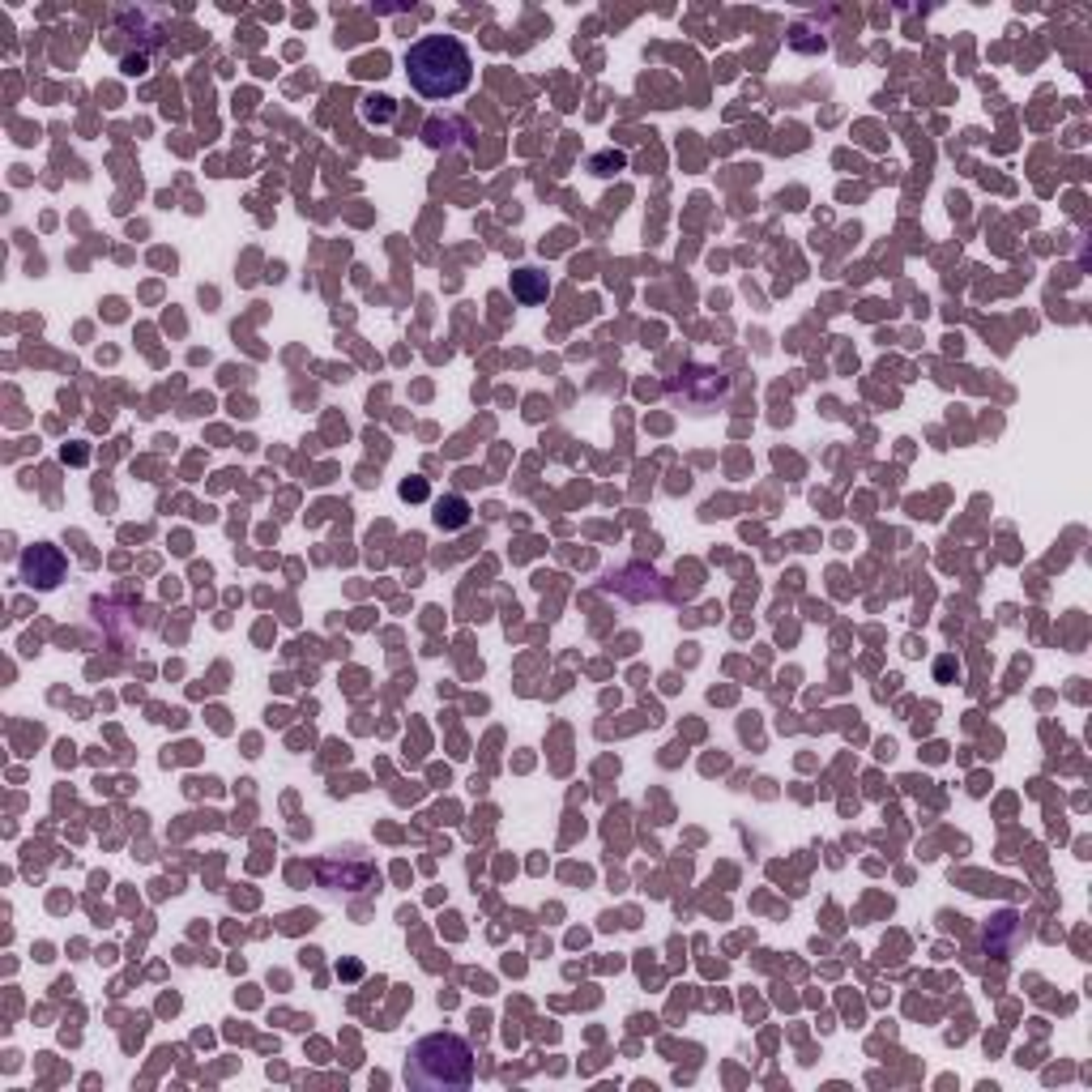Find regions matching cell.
I'll use <instances>...</instances> for the list:
<instances>
[{
    "mask_svg": "<svg viewBox=\"0 0 1092 1092\" xmlns=\"http://www.w3.org/2000/svg\"><path fill=\"white\" fill-rule=\"evenodd\" d=\"M406 77L422 98L444 103L470 90L474 82V56L457 35H422L406 52Z\"/></svg>",
    "mask_w": 1092,
    "mask_h": 1092,
    "instance_id": "cell-1",
    "label": "cell"
},
{
    "mask_svg": "<svg viewBox=\"0 0 1092 1092\" xmlns=\"http://www.w3.org/2000/svg\"><path fill=\"white\" fill-rule=\"evenodd\" d=\"M406 1079L422 1092H457L474 1079V1050L457 1033H432L406 1058Z\"/></svg>",
    "mask_w": 1092,
    "mask_h": 1092,
    "instance_id": "cell-2",
    "label": "cell"
},
{
    "mask_svg": "<svg viewBox=\"0 0 1092 1092\" xmlns=\"http://www.w3.org/2000/svg\"><path fill=\"white\" fill-rule=\"evenodd\" d=\"M22 576H26V585H39V589L60 585L65 555H60L56 546H30L26 555H22Z\"/></svg>",
    "mask_w": 1092,
    "mask_h": 1092,
    "instance_id": "cell-3",
    "label": "cell"
},
{
    "mask_svg": "<svg viewBox=\"0 0 1092 1092\" xmlns=\"http://www.w3.org/2000/svg\"><path fill=\"white\" fill-rule=\"evenodd\" d=\"M512 294H517L521 303H542L546 294H551V282H546V273H538V269H517V273H512Z\"/></svg>",
    "mask_w": 1092,
    "mask_h": 1092,
    "instance_id": "cell-4",
    "label": "cell"
},
{
    "mask_svg": "<svg viewBox=\"0 0 1092 1092\" xmlns=\"http://www.w3.org/2000/svg\"><path fill=\"white\" fill-rule=\"evenodd\" d=\"M435 525H440V530H462V525H470V504H465L462 495L440 500V504H435Z\"/></svg>",
    "mask_w": 1092,
    "mask_h": 1092,
    "instance_id": "cell-5",
    "label": "cell"
},
{
    "mask_svg": "<svg viewBox=\"0 0 1092 1092\" xmlns=\"http://www.w3.org/2000/svg\"><path fill=\"white\" fill-rule=\"evenodd\" d=\"M392 112V98H363V115L367 120H384Z\"/></svg>",
    "mask_w": 1092,
    "mask_h": 1092,
    "instance_id": "cell-6",
    "label": "cell"
},
{
    "mask_svg": "<svg viewBox=\"0 0 1092 1092\" xmlns=\"http://www.w3.org/2000/svg\"><path fill=\"white\" fill-rule=\"evenodd\" d=\"M402 495H406V500H427V482H422V478H406V482H402Z\"/></svg>",
    "mask_w": 1092,
    "mask_h": 1092,
    "instance_id": "cell-7",
    "label": "cell"
},
{
    "mask_svg": "<svg viewBox=\"0 0 1092 1092\" xmlns=\"http://www.w3.org/2000/svg\"><path fill=\"white\" fill-rule=\"evenodd\" d=\"M593 167H623V154H615V158H593Z\"/></svg>",
    "mask_w": 1092,
    "mask_h": 1092,
    "instance_id": "cell-8",
    "label": "cell"
}]
</instances>
